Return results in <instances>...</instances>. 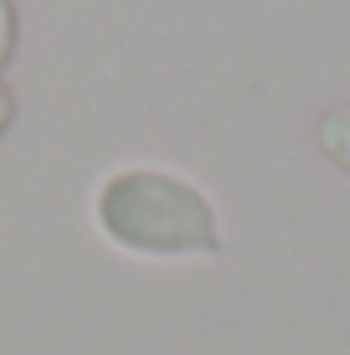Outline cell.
I'll use <instances>...</instances> for the list:
<instances>
[{"mask_svg": "<svg viewBox=\"0 0 350 355\" xmlns=\"http://www.w3.org/2000/svg\"><path fill=\"white\" fill-rule=\"evenodd\" d=\"M93 227L129 258H216L222 222L196 180L160 165H119L93 186Z\"/></svg>", "mask_w": 350, "mask_h": 355, "instance_id": "1", "label": "cell"}, {"mask_svg": "<svg viewBox=\"0 0 350 355\" xmlns=\"http://www.w3.org/2000/svg\"><path fill=\"white\" fill-rule=\"evenodd\" d=\"M315 139H320L324 160H330V165H340L345 175H350V103H340V108H324V114H320V124H315Z\"/></svg>", "mask_w": 350, "mask_h": 355, "instance_id": "2", "label": "cell"}, {"mask_svg": "<svg viewBox=\"0 0 350 355\" xmlns=\"http://www.w3.org/2000/svg\"><path fill=\"white\" fill-rule=\"evenodd\" d=\"M10 52H16V6H10V0H0V72H6Z\"/></svg>", "mask_w": 350, "mask_h": 355, "instance_id": "3", "label": "cell"}, {"mask_svg": "<svg viewBox=\"0 0 350 355\" xmlns=\"http://www.w3.org/2000/svg\"><path fill=\"white\" fill-rule=\"evenodd\" d=\"M10 119H16V98H10V88H6V83H0V139H6Z\"/></svg>", "mask_w": 350, "mask_h": 355, "instance_id": "4", "label": "cell"}]
</instances>
